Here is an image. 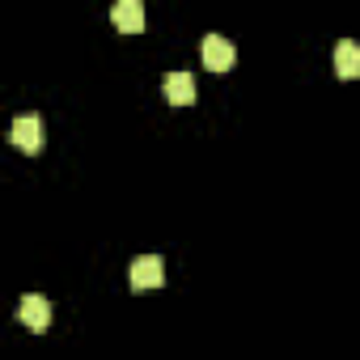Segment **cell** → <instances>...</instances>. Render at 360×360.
I'll list each match as a JSON object with an SVG mask.
<instances>
[{
  "label": "cell",
  "mask_w": 360,
  "mask_h": 360,
  "mask_svg": "<svg viewBox=\"0 0 360 360\" xmlns=\"http://www.w3.org/2000/svg\"><path fill=\"white\" fill-rule=\"evenodd\" d=\"M110 18H115V26L123 34H140L144 30V5H140V0H119Z\"/></svg>",
  "instance_id": "obj_7"
},
{
  "label": "cell",
  "mask_w": 360,
  "mask_h": 360,
  "mask_svg": "<svg viewBox=\"0 0 360 360\" xmlns=\"http://www.w3.org/2000/svg\"><path fill=\"white\" fill-rule=\"evenodd\" d=\"M161 94H165L169 106H191L195 102V77L191 72H169L161 81Z\"/></svg>",
  "instance_id": "obj_5"
},
{
  "label": "cell",
  "mask_w": 360,
  "mask_h": 360,
  "mask_svg": "<svg viewBox=\"0 0 360 360\" xmlns=\"http://www.w3.org/2000/svg\"><path fill=\"white\" fill-rule=\"evenodd\" d=\"M18 318H22L30 330H47V322H51V301L39 297V292H26V297L18 301Z\"/></svg>",
  "instance_id": "obj_4"
},
{
  "label": "cell",
  "mask_w": 360,
  "mask_h": 360,
  "mask_svg": "<svg viewBox=\"0 0 360 360\" xmlns=\"http://www.w3.org/2000/svg\"><path fill=\"white\" fill-rule=\"evenodd\" d=\"M200 60H204L208 72H229V68L238 64V47H233L225 34H204V43H200Z\"/></svg>",
  "instance_id": "obj_1"
},
{
  "label": "cell",
  "mask_w": 360,
  "mask_h": 360,
  "mask_svg": "<svg viewBox=\"0 0 360 360\" xmlns=\"http://www.w3.org/2000/svg\"><path fill=\"white\" fill-rule=\"evenodd\" d=\"M13 144L22 148V153H39L43 148V119L39 115H22V119H13Z\"/></svg>",
  "instance_id": "obj_3"
},
{
  "label": "cell",
  "mask_w": 360,
  "mask_h": 360,
  "mask_svg": "<svg viewBox=\"0 0 360 360\" xmlns=\"http://www.w3.org/2000/svg\"><path fill=\"white\" fill-rule=\"evenodd\" d=\"M335 77H343V81L360 77V43H352V39L335 43Z\"/></svg>",
  "instance_id": "obj_6"
},
{
  "label": "cell",
  "mask_w": 360,
  "mask_h": 360,
  "mask_svg": "<svg viewBox=\"0 0 360 360\" xmlns=\"http://www.w3.org/2000/svg\"><path fill=\"white\" fill-rule=\"evenodd\" d=\"M127 280H131V288H161L165 284V263L157 255H140V259H131Z\"/></svg>",
  "instance_id": "obj_2"
}]
</instances>
